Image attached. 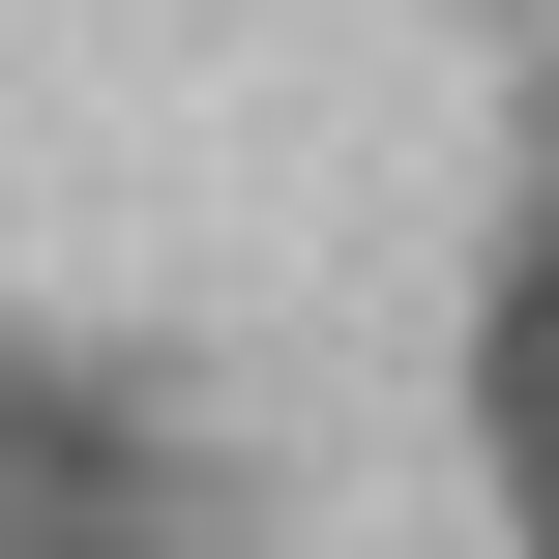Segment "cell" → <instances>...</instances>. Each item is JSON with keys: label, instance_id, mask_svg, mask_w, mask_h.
Masks as SVG:
<instances>
[{"label": "cell", "instance_id": "obj_1", "mask_svg": "<svg viewBox=\"0 0 559 559\" xmlns=\"http://www.w3.org/2000/svg\"><path fill=\"white\" fill-rule=\"evenodd\" d=\"M472 383H501V501L559 559V88H531V206H501V295H472Z\"/></svg>", "mask_w": 559, "mask_h": 559}]
</instances>
